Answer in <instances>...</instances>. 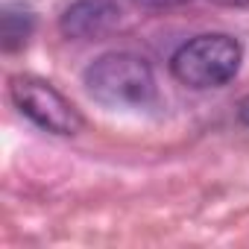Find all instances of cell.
<instances>
[{"mask_svg":"<svg viewBox=\"0 0 249 249\" xmlns=\"http://www.w3.org/2000/svg\"><path fill=\"white\" fill-rule=\"evenodd\" d=\"M141 9H173V6H182L188 0H135Z\"/></svg>","mask_w":249,"mask_h":249,"instance_id":"8992f818","label":"cell"},{"mask_svg":"<svg viewBox=\"0 0 249 249\" xmlns=\"http://www.w3.org/2000/svg\"><path fill=\"white\" fill-rule=\"evenodd\" d=\"M9 100L15 103V108L24 117H30L44 132L79 135L82 126H85L79 108L62 91H56L50 82H44L38 76H30V73L12 76L9 79Z\"/></svg>","mask_w":249,"mask_h":249,"instance_id":"3957f363","label":"cell"},{"mask_svg":"<svg viewBox=\"0 0 249 249\" xmlns=\"http://www.w3.org/2000/svg\"><path fill=\"white\" fill-rule=\"evenodd\" d=\"M33 24H36V18H33L30 9L15 6V3L3 6V15H0V36H3V50L12 53V50L24 47L27 38L33 36Z\"/></svg>","mask_w":249,"mask_h":249,"instance_id":"5b68a950","label":"cell"},{"mask_svg":"<svg viewBox=\"0 0 249 249\" xmlns=\"http://www.w3.org/2000/svg\"><path fill=\"white\" fill-rule=\"evenodd\" d=\"M88 94L106 108H147L156 103V73L135 53H106L85 71Z\"/></svg>","mask_w":249,"mask_h":249,"instance_id":"6da1fadb","label":"cell"},{"mask_svg":"<svg viewBox=\"0 0 249 249\" xmlns=\"http://www.w3.org/2000/svg\"><path fill=\"white\" fill-rule=\"evenodd\" d=\"M237 117H240L243 123H249V97L240 103V108H237Z\"/></svg>","mask_w":249,"mask_h":249,"instance_id":"52a82bcc","label":"cell"},{"mask_svg":"<svg viewBox=\"0 0 249 249\" xmlns=\"http://www.w3.org/2000/svg\"><path fill=\"white\" fill-rule=\"evenodd\" d=\"M120 21V6L117 0H73L62 12L59 30L65 38H100L108 30H114Z\"/></svg>","mask_w":249,"mask_h":249,"instance_id":"277c9868","label":"cell"},{"mask_svg":"<svg viewBox=\"0 0 249 249\" xmlns=\"http://www.w3.org/2000/svg\"><path fill=\"white\" fill-rule=\"evenodd\" d=\"M243 50L240 44L226 36V33H205L191 41H185L173 59H170V73L188 85V88H220L229 79L237 76L240 71Z\"/></svg>","mask_w":249,"mask_h":249,"instance_id":"7a4b0ae2","label":"cell"},{"mask_svg":"<svg viewBox=\"0 0 249 249\" xmlns=\"http://www.w3.org/2000/svg\"><path fill=\"white\" fill-rule=\"evenodd\" d=\"M214 3H223V6H249V0H214Z\"/></svg>","mask_w":249,"mask_h":249,"instance_id":"ba28073f","label":"cell"}]
</instances>
